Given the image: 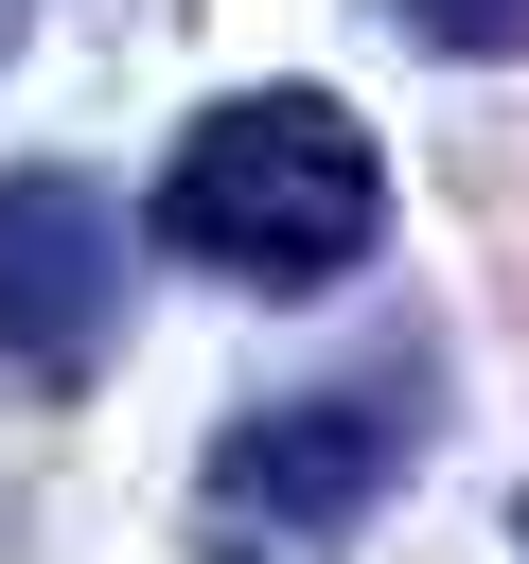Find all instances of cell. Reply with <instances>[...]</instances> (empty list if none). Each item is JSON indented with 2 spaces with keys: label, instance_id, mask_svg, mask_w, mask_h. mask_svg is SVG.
<instances>
[{
  "label": "cell",
  "instance_id": "cell-1",
  "mask_svg": "<svg viewBox=\"0 0 529 564\" xmlns=\"http://www.w3.org/2000/svg\"><path fill=\"white\" fill-rule=\"evenodd\" d=\"M176 264L247 282V300H317L388 247V141L335 106V88H229L176 123L159 159V212H141Z\"/></svg>",
  "mask_w": 529,
  "mask_h": 564
},
{
  "label": "cell",
  "instance_id": "cell-2",
  "mask_svg": "<svg viewBox=\"0 0 529 564\" xmlns=\"http://www.w3.org/2000/svg\"><path fill=\"white\" fill-rule=\"evenodd\" d=\"M423 476V352H370V370H317L282 405H247L212 458H194V564H335L388 494Z\"/></svg>",
  "mask_w": 529,
  "mask_h": 564
},
{
  "label": "cell",
  "instance_id": "cell-3",
  "mask_svg": "<svg viewBox=\"0 0 529 564\" xmlns=\"http://www.w3.org/2000/svg\"><path fill=\"white\" fill-rule=\"evenodd\" d=\"M141 317V247H123V194L71 176V159H18L0 176V370L18 388H88Z\"/></svg>",
  "mask_w": 529,
  "mask_h": 564
},
{
  "label": "cell",
  "instance_id": "cell-4",
  "mask_svg": "<svg viewBox=\"0 0 529 564\" xmlns=\"http://www.w3.org/2000/svg\"><path fill=\"white\" fill-rule=\"evenodd\" d=\"M388 18H406L423 53H458V70H511V53H529V0H388Z\"/></svg>",
  "mask_w": 529,
  "mask_h": 564
},
{
  "label": "cell",
  "instance_id": "cell-5",
  "mask_svg": "<svg viewBox=\"0 0 529 564\" xmlns=\"http://www.w3.org/2000/svg\"><path fill=\"white\" fill-rule=\"evenodd\" d=\"M511 564H529V494H511Z\"/></svg>",
  "mask_w": 529,
  "mask_h": 564
},
{
  "label": "cell",
  "instance_id": "cell-6",
  "mask_svg": "<svg viewBox=\"0 0 529 564\" xmlns=\"http://www.w3.org/2000/svg\"><path fill=\"white\" fill-rule=\"evenodd\" d=\"M18 18H35V0H0V53H18Z\"/></svg>",
  "mask_w": 529,
  "mask_h": 564
}]
</instances>
